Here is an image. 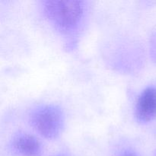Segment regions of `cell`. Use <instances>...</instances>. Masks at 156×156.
Wrapping results in <instances>:
<instances>
[{
    "label": "cell",
    "instance_id": "cell-1",
    "mask_svg": "<svg viewBox=\"0 0 156 156\" xmlns=\"http://www.w3.org/2000/svg\"><path fill=\"white\" fill-rule=\"evenodd\" d=\"M42 9L49 22L63 34L77 31L85 17L82 1H45Z\"/></svg>",
    "mask_w": 156,
    "mask_h": 156
},
{
    "label": "cell",
    "instance_id": "cell-2",
    "mask_svg": "<svg viewBox=\"0 0 156 156\" xmlns=\"http://www.w3.org/2000/svg\"><path fill=\"white\" fill-rule=\"evenodd\" d=\"M29 120L37 132L48 140L57 138L62 133L65 124L63 111L54 105L37 107L31 112Z\"/></svg>",
    "mask_w": 156,
    "mask_h": 156
},
{
    "label": "cell",
    "instance_id": "cell-3",
    "mask_svg": "<svg viewBox=\"0 0 156 156\" xmlns=\"http://www.w3.org/2000/svg\"><path fill=\"white\" fill-rule=\"evenodd\" d=\"M135 116L140 123H148L156 117V87L145 88L137 99Z\"/></svg>",
    "mask_w": 156,
    "mask_h": 156
},
{
    "label": "cell",
    "instance_id": "cell-4",
    "mask_svg": "<svg viewBox=\"0 0 156 156\" xmlns=\"http://www.w3.org/2000/svg\"><path fill=\"white\" fill-rule=\"evenodd\" d=\"M12 149L22 156H40L42 147L37 138L34 136L19 132L12 137Z\"/></svg>",
    "mask_w": 156,
    "mask_h": 156
},
{
    "label": "cell",
    "instance_id": "cell-5",
    "mask_svg": "<svg viewBox=\"0 0 156 156\" xmlns=\"http://www.w3.org/2000/svg\"><path fill=\"white\" fill-rule=\"evenodd\" d=\"M121 156H139L136 153L133 152H130V151H126L122 154Z\"/></svg>",
    "mask_w": 156,
    "mask_h": 156
}]
</instances>
